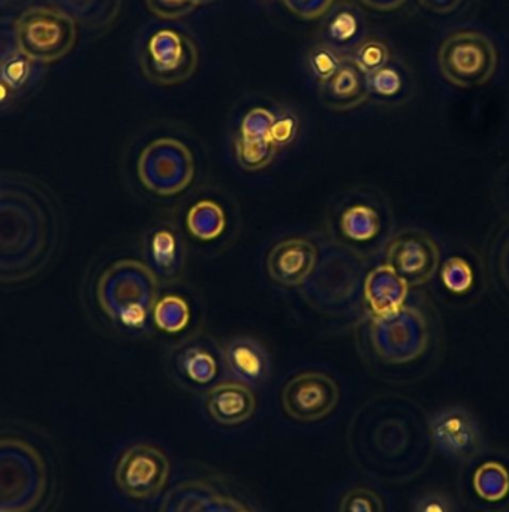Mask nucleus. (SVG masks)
<instances>
[{"instance_id":"obj_44","label":"nucleus","mask_w":509,"mask_h":512,"mask_svg":"<svg viewBox=\"0 0 509 512\" xmlns=\"http://www.w3.org/2000/svg\"><path fill=\"white\" fill-rule=\"evenodd\" d=\"M0 512H2V511H0Z\"/></svg>"},{"instance_id":"obj_37","label":"nucleus","mask_w":509,"mask_h":512,"mask_svg":"<svg viewBox=\"0 0 509 512\" xmlns=\"http://www.w3.org/2000/svg\"><path fill=\"white\" fill-rule=\"evenodd\" d=\"M297 132V117L291 113L280 114V116H276L273 129H271V143H273L277 149H282V147L289 146V144L295 140Z\"/></svg>"},{"instance_id":"obj_33","label":"nucleus","mask_w":509,"mask_h":512,"mask_svg":"<svg viewBox=\"0 0 509 512\" xmlns=\"http://www.w3.org/2000/svg\"><path fill=\"white\" fill-rule=\"evenodd\" d=\"M346 56H343L339 50L331 47L327 42H319L313 45L309 51V65L312 69L313 75L319 83L328 80L334 72L342 65Z\"/></svg>"},{"instance_id":"obj_36","label":"nucleus","mask_w":509,"mask_h":512,"mask_svg":"<svg viewBox=\"0 0 509 512\" xmlns=\"http://www.w3.org/2000/svg\"><path fill=\"white\" fill-rule=\"evenodd\" d=\"M336 0H283L288 11L304 21L325 17L333 9Z\"/></svg>"},{"instance_id":"obj_40","label":"nucleus","mask_w":509,"mask_h":512,"mask_svg":"<svg viewBox=\"0 0 509 512\" xmlns=\"http://www.w3.org/2000/svg\"><path fill=\"white\" fill-rule=\"evenodd\" d=\"M358 2L372 11L391 12L402 8L408 0H358Z\"/></svg>"},{"instance_id":"obj_19","label":"nucleus","mask_w":509,"mask_h":512,"mask_svg":"<svg viewBox=\"0 0 509 512\" xmlns=\"http://www.w3.org/2000/svg\"><path fill=\"white\" fill-rule=\"evenodd\" d=\"M35 66L21 51L15 20L0 18V89L20 95L32 83Z\"/></svg>"},{"instance_id":"obj_30","label":"nucleus","mask_w":509,"mask_h":512,"mask_svg":"<svg viewBox=\"0 0 509 512\" xmlns=\"http://www.w3.org/2000/svg\"><path fill=\"white\" fill-rule=\"evenodd\" d=\"M364 75L373 74L390 63V50L378 39H366L355 48L349 57Z\"/></svg>"},{"instance_id":"obj_22","label":"nucleus","mask_w":509,"mask_h":512,"mask_svg":"<svg viewBox=\"0 0 509 512\" xmlns=\"http://www.w3.org/2000/svg\"><path fill=\"white\" fill-rule=\"evenodd\" d=\"M409 285L387 264L370 271L364 280V298L373 316H387L405 306Z\"/></svg>"},{"instance_id":"obj_31","label":"nucleus","mask_w":509,"mask_h":512,"mask_svg":"<svg viewBox=\"0 0 509 512\" xmlns=\"http://www.w3.org/2000/svg\"><path fill=\"white\" fill-rule=\"evenodd\" d=\"M339 512H387L384 498L376 490L366 486H354L343 493Z\"/></svg>"},{"instance_id":"obj_27","label":"nucleus","mask_w":509,"mask_h":512,"mask_svg":"<svg viewBox=\"0 0 509 512\" xmlns=\"http://www.w3.org/2000/svg\"><path fill=\"white\" fill-rule=\"evenodd\" d=\"M152 316L159 330L176 334L188 327L191 321V307L180 295L168 294L158 298Z\"/></svg>"},{"instance_id":"obj_25","label":"nucleus","mask_w":509,"mask_h":512,"mask_svg":"<svg viewBox=\"0 0 509 512\" xmlns=\"http://www.w3.org/2000/svg\"><path fill=\"white\" fill-rule=\"evenodd\" d=\"M186 228L200 242H213L227 228V215L215 200H200L189 209Z\"/></svg>"},{"instance_id":"obj_23","label":"nucleus","mask_w":509,"mask_h":512,"mask_svg":"<svg viewBox=\"0 0 509 512\" xmlns=\"http://www.w3.org/2000/svg\"><path fill=\"white\" fill-rule=\"evenodd\" d=\"M44 6L62 12L90 32L110 29L123 8V0H42Z\"/></svg>"},{"instance_id":"obj_16","label":"nucleus","mask_w":509,"mask_h":512,"mask_svg":"<svg viewBox=\"0 0 509 512\" xmlns=\"http://www.w3.org/2000/svg\"><path fill=\"white\" fill-rule=\"evenodd\" d=\"M318 262V249L306 239H286L277 243L267 258L271 279L282 286L303 285Z\"/></svg>"},{"instance_id":"obj_43","label":"nucleus","mask_w":509,"mask_h":512,"mask_svg":"<svg viewBox=\"0 0 509 512\" xmlns=\"http://www.w3.org/2000/svg\"><path fill=\"white\" fill-rule=\"evenodd\" d=\"M8 3H11V0H0V8H3V6L8 5Z\"/></svg>"},{"instance_id":"obj_24","label":"nucleus","mask_w":509,"mask_h":512,"mask_svg":"<svg viewBox=\"0 0 509 512\" xmlns=\"http://www.w3.org/2000/svg\"><path fill=\"white\" fill-rule=\"evenodd\" d=\"M324 26V42L342 53L346 48H357L361 44L363 20L357 9L351 5H340L331 9Z\"/></svg>"},{"instance_id":"obj_42","label":"nucleus","mask_w":509,"mask_h":512,"mask_svg":"<svg viewBox=\"0 0 509 512\" xmlns=\"http://www.w3.org/2000/svg\"><path fill=\"white\" fill-rule=\"evenodd\" d=\"M216 0H198V5H210V3H215Z\"/></svg>"},{"instance_id":"obj_20","label":"nucleus","mask_w":509,"mask_h":512,"mask_svg":"<svg viewBox=\"0 0 509 512\" xmlns=\"http://www.w3.org/2000/svg\"><path fill=\"white\" fill-rule=\"evenodd\" d=\"M144 258L158 279H177L185 267V246L182 237L171 225L155 228L147 234Z\"/></svg>"},{"instance_id":"obj_21","label":"nucleus","mask_w":509,"mask_h":512,"mask_svg":"<svg viewBox=\"0 0 509 512\" xmlns=\"http://www.w3.org/2000/svg\"><path fill=\"white\" fill-rule=\"evenodd\" d=\"M222 355L228 372L243 384L258 385L270 375L267 352L254 339L236 337L225 345Z\"/></svg>"},{"instance_id":"obj_3","label":"nucleus","mask_w":509,"mask_h":512,"mask_svg":"<svg viewBox=\"0 0 509 512\" xmlns=\"http://www.w3.org/2000/svg\"><path fill=\"white\" fill-rule=\"evenodd\" d=\"M158 291V276L146 262L120 259L99 277L96 300L111 321L141 328L153 313Z\"/></svg>"},{"instance_id":"obj_8","label":"nucleus","mask_w":509,"mask_h":512,"mask_svg":"<svg viewBox=\"0 0 509 512\" xmlns=\"http://www.w3.org/2000/svg\"><path fill=\"white\" fill-rule=\"evenodd\" d=\"M370 340L376 354L385 363L408 364L426 351L429 328L420 310L403 306L390 315L373 318Z\"/></svg>"},{"instance_id":"obj_34","label":"nucleus","mask_w":509,"mask_h":512,"mask_svg":"<svg viewBox=\"0 0 509 512\" xmlns=\"http://www.w3.org/2000/svg\"><path fill=\"white\" fill-rule=\"evenodd\" d=\"M442 280L450 291L456 294H465L474 283V273L471 265L459 256L448 259L442 268Z\"/></svg>"},{"instance_id":"obj_35","label":"nucleus","mask_w":509,"mask_h":512,"mask_svg":"<svg viewBox=\"0 0 509 512\" xmlns=\"http://www.w3.org/2000/svg\"><path fill=\"white\" fill-rule=\"evenodd\" d=\"M147 8L162 20H179L198 8V0H146Z\"/></svg>"},{"instance_id":"obj_41","label":"nucleus","mask_w":509,"mask_h":512,"mask_svg":"<svg viewBox=\"0 0 509 512\" xmlns=\"http://www.w3.org/2000/svg\"><path fill=\"white\" fill-rule=\"evenodd\" d=\"M499 271H501L502 282L509 291V234L499 249Z\"/></svg>"},{"instance_id":"obj_2","label":"nucleus","mask_w":509,"mask_h":512,"mask_svg":"<svg viewBox=\"0 0 509 512\" xmlns=\"http://www.w3.org/2000/svg\"><path fill=\"white\" fill-rule=\"evenodd\" d=\"M62 237L53 192L26 174L0 177V283L27 282L45 270Z\"/></svg>"},{"instance_id":"obj_5","label":"nucleus","mask_w":509,"mask_h":512,"mask_svg":"<svg viewBox=\"0 0 509 512\" xmlns=\"http://www.w3.org/2000/svg\"><path fill=\"white\" fill-rule=\"evenodd\" d=\"M21 51L33 63H54L71 53L77 42V24L48 6H30L15 20Z\"/></svg>"},{"instance_id":"obj_7","label":"nucleus","mask_w":509,"mask_h":512,"mask_svg":"<svg viewBox=\"0 0 509 512\" xmlns=\"http://www.w3.org/2000/svg\"><path fill=\"white\" fill-rule=\"evenodd\" d=\"M137 171L147 191L159 197H176L194 182L195 159L182 141L158 138L144 147Z\"/></svg>"},{"instance_id":"obj_13","label":"nucleus","mask_w":509,"mask_h":512,"mask_svg":"<svg viewBox=\"0 0 509 512\" xmlns=\"http://www.w3.org/2000/svg\"><path fill=\"white\" fill-rule=\"evenodd\" d=\"M438 245L420 230H403L388 243L387 265L409 286H421L435 277L439 268Z\"/></svg>"},{"instance_id":"obj_11","label":"nucleus","mask_w":509,"mask_h":512,"mask_svg":"<svg viewBox=\"0 0 509 512\" xmlns=\"http://www.w3.org/2000/svg\"><path fill=\"white\" fill-rule=\"evenodd\" d=\"M222 361L221 346L212 337L197 334L171 349L168 369L183 390L201 393L215 387Z\"/></svg>"},{"instance_id":"obj_14","label":"nucleus","mask_w":509,"mask_h":512,"mask_svg":"<svg viewBox=\"0 0 509 512\" xmlns=\"http://www.w3.org/2000/svg\"><path fill=\"white\" fill-rule=\"evenodd\" d=\"M331 222L339 242L354 251L373 245L384 227L381 210L372 200L357 194L339 201Z\"/></svg>"},{"instance_id":"obj_38","label":"nucleus","mask_w":509,"mask_h":512,"mask_svg":"<svg viewBox=\"0 0 509 512\" xmlns=\"http://www.w3.org/2000/svg\"><path fill=\"white\" fill-rule=\"evenodd\" d=\"M412 512H456V505L447 493L429 492L415 501Z\"/></svg>"},{"instance_id":"obj_1","label":"nucleus","mask_w":509,"mask_h":512,"mask_svg":"<svg viewBox=\"0 0 509 512\" xmlns=\"http://www.w3.org/2000/svg\"><path fill=\"white\" fill-rule=\"evenodd\" d=\"M349 456L360 471L387 484L420 477L435 456L430 421L403 400L373 399L349 421Z\"/></svg>"},{"instance_id":"obj_28","label":"nucleus","mask_w":509,"mask_h":512,"mask_svg":"<svg viewBox=\"0 0 509 512\" xmlns=\"http://www.w3.org/2000/svg\"><path fill=\"white\" fill-rule=\"evenodd\" d=\"M369 99L378 102L393 101L402 93L405 80L402 72L394 65H385L379 71L366 75Z\"/></svg>"},{"instance_id":"obj_29","label":"nucleus","mask_w":509,"mask_h":512,"mask_svg":"<svg viewBox=\"0 0 509 512\" xmlns=\"http://www.w3.org/2000/svg\"><path fill=\"white\" fill-rule=\"evenodd\" d=\"M234 147L237 162L246 171L264 170L279 150L271 141H248L239 137L234 141Z\"/></svg>"},{"instance_id":"obj_32","label":"nucleus","mask_w":509,"mask_h":512,"mask_svg":"<svg viewBox=\"0 0 509 512\" xmlns=\"http://www.w3.org/2000/svg\"><path fill=\"white\" fill-rule=\"evenodd\" d=\"M276 114L264 107L252 108L243 117L240 132L237 137L248 141H271Z\"/></svg>"},{"instance_id":"obj_6","label":"nucleus","mask_w":509,"mask_h":512,"mask_svg":"<svg viewBox=\"0 0 509 512\" xmlns=\"http://www.w3.org/2000/svg\"><path fill=\"white\" fill-rule=\"evenodd\" d=\"M438 62L445 80L462 89H471L492 80L499 56L495 44L483 33L462 30L442 42Z\"/></svg>"},{"instance_id":"obj_4","label":"nucleus","mask_w":509,"mask_h":512,"mask_svg":"<svg viewBox=\"0 0 509 512\" xmlns=\"http://www.w3.org/2000/svg\"><path fill=\"white\" fill-rule=\"evenodd\" d=\"M140 68L144 78L161 87L179 86L194 77L200 65L197 42L180 30H156L140 51Z\"/></svg>"},{"instance_id":"obj_26","label":"nucleus","mask_w":509,"mask_h":512,"mask_svg":"<svg viewBox=\"0 0 509 512\" xmlns=\"http://www.w3.org/2000/svg\"><path fill=\"white\" fill-rule=\"evenodd\" d=\"M472 486L483 501H504L509 495V471L499 462L483 463L475 471Z\"/></svg>"},{"instance_id":"obj_18","label":"nucleus","mask_w":509,"mask_h":512,"mask_svg":"<svg viewBox=\"0 0 509 512\" xmlns=\"http://www.w3.org/2000/svg\"><path fill=\"white\" fill-rule=\"evenodd\" d=\"M319 98L328 110L346 113L369 101L366 75L349 57L328 80L319 83Z\"/></svg>"},{"instance_id":"obj_10","label":"nucleus","mask_w":509,"mask_h":512,"mask_svg":"<svg viewBox=\"0 0 509 512\" xmlns=\"http://www.w3.org/2000/svg\"><path fill=\"white\" fill-rule=\"evenodd\" d=\"M158 512H259L221 477H198L177 484L159 505Z\"/></svg>"},{"instance_id":"obj_15","label":"nucleus","mask_w":509,"mask_h":512,"mask_svg":"<svg viewBox=\"0 0 509 512\" xmlns=\"http://www.w3.org/2000/svg\"><path fill=\"white\" fill-rule=\"evenodd\" d=\"M433 444L450 459L471 462L483 447L480 429L474 418L459 408L439 412L430 420Z\"/></svg>"},{"instance_id":"obj_12","label":"nucleus","mask_w":509,"mask_h":512,"mask_svg":"<svg viewBox=\"0 0 509 512\" xmlns=\"http://www.w3.org/2000/svg\"><path fill=\"white\" fill-rule=\"evenodd\" d=\"M339 400V385L321 372L300 373L289 379L282 391L283 411L298 423H316L330 417Z\"/></svg>"},{"instance_id":"obj_17","label":"nucleus","mask_w":509,"mask_h":512,"mask_svg":"<svg viewBox=\"0 0 509 512\" xmlns=\"http://www.w3.org/2000/svg\"><path fill=\"white\" fill-rule=\"evenodd\" d=\"M206 408L215 423L225 427L240 426L254 417L256 397L243 382H221L207 391Z\"/></svg>"},{"instance_id":"obj_9","label":"nucleus","mask_w":509,"mask_h":512,"mask_svg":"<svg viewBox=\"0 0 509 512\" xmlns=\"http://www.w3.org/2000/svg\"><path fill=\"white\" fill-rule=\"evenodd\" d=\"M171 474L167 454L153 444H134L120 454L114 468V483L126 498L147 501L167 486Z\"/></svg>"},{"instance_id":"obj_39","label":"nucleus","mask_w":509,"mask_h":512,"mask_svg":"<svg viewBox=\"0 0 509 512\" xmlns=\"http://www.w3.org/2000/svg\"><path fill=\"white\" fill-rule=\"evenodd\" d=\"M418 2L427 11L435 12V14H450L459 9L463 0H418Z\"/></svg>"}]
</instances>
